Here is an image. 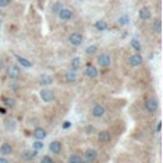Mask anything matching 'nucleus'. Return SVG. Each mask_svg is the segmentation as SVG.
Here are the masks:
<instances>
[{
	"instance_id": "obj_9",
	"label": "nucleus",
	"mask_w": 163,
	"mask_h": 163,
	"mask_svg": "<svg viewBox=\"0 0 163 163\" xmlns=\"http://www.w3.org/2000/svg\"><path fill=\"white\" fill-rule=\"evenodd\" d=\"M105 112H106L105 107L101 106V105H96L93 108H92V115H93L94 117H97V119L102 117V116L105 115Z\"/></svg>"
},
{
	"instance_id": "obj_4",
	"label": "nucleus",
	"mask_w": 163,
	"mask_h": 163,
	"mask_svg": "<svg viewBox=\"0 0 163 163\" xmlns=\"http://www.w3.org/2000/svg\"><path fill=\"white\" fill-rule=\"evenodd\" d=\"M111 61H112V59H111V56L108 55V54H102V55H99L98 59H97V62H98L102 68L108 66V65L111 64Z\"/></svg>"
},
{
	"instance_id": "obj_24",
	"label": "nucleus",
	"mask_w": 163,
	"mask_h": 163,
	"mask_svg": "<svg viewBox=\"0 0 163 163\" xmlns=\"http://www.w3.org/2000/svg\"><path fill=\"white\" fill-rule=\"evenodd\" d=\"M130 45H131V47L134 48L135 51H138V52L142 50V45H140V42H139V41H138L136 38H133L131 42H130Z\"/></svg>"
},
{
	"instance_id": "obj_35",
	"label": "nucleus",
	"mask_w": 163,
	"mask_h": 163,
	"mask_svg": "<svg viewBox=\"0 0 163 163\" xmlns=\"http://www.w3.org/2000/svg\"><path fill=\"white\" fill-rule=\"evenodd\" d=\"M7 113V110L4 107H0V115H5Z\"/></svg>"
},
{
	"instance_id": "obj_39",
	"label": "nucleus",
	"mask_w": 163,
	"mask_h": 163,
	"mask_svg": "<svg viewBox=\"0 0 163 163\" xmlns=\"http://www.w3.org/2000/svg\"><path fill=\"white\" fill-rule=\"evenodd\" d=\"M82 163H91V162H88V161H82Z\"/></svg>"
},
{
	"instance_id": "obj_38",
	"label": "nucleus",
	"mask_w": 163,
	"mask_h": 163,
	"mask_svg": "<svg viewBox=\"0 0 163 163\" xmlns=\"http://www.w3.org/2000/svg\"><path fill=\"white\" fill-rule=\"evenodd\" d=\"M3 66H4V64H3V60H1V59H0V70L3 69Z\"/></svg>"
},
{
	"instance_id": "obj_20",
	"label": "nucleus",
	"mask_w": 163,
	"mask_h": 163,
	"mask_svg": "<svg viewBox=\"0 0 163 163\" xmlns=\"http://www.w3.org/2000/svg\"><path fill=\"white\" fill-rule=\"evenodd\" d=\"M15 59H17V60L21 62V65H22V66H24V68H31V66H32V62L29 61V60H27L26 58H23V56L15 55Z\"/></svg>"
},
{
	"instance_id": "obj_37",
	"label": "nucleus",
	"mask_w": 163,
	"mask_h": 163,
	"mask_svg": "<svg viewBox=\"0 0 163 163\" xmlns=\"http://www.w3.org/2000/svg\"><path fill=\"white\" fill-rule=\"evenodd\" d=\"M0 163H9L7 158H0Z\"/></svg>"
},
{
	"instance_id": "obj_7",
	"label": "nucleus",
	"mask_w": 163,
	"mask_h": 163,
	"mask_svg": "<svg viewBox=\"0 0 163 163\" xmlns=\"http://www.w3.org/2000/svg\"><path fill=\"white\" fill-rule=\"evenodd\" d=\"M8 75H9V78H12V79H17L21 75V69L17 65H12V66H9V69H8Z\"/></svg>"
},
{
	"instance_id": "obj_5",
	"label": "nucleus",
	"mask_w": 163,
	"mask_h": 163,
	"mask_svg": "<svg viewBox=\"0 0 163 163\" xmlns=\"http://www.w3.org/2000/svg\"><path fill=\"white\" fill-rule=\"evenodd\" d=\"M129 64L131 65V66H139V65L143 64V58L142 55H139V54H135V55H131L129 58Z\"/></svg>"
},
{
	"instance_id": "obj_23",
	"label": "nucleus",
	"mask_w": 163,
	"mask_h": 163,
	"mask_svg": "<svg viewBox=\"0 0 163 163\" xmlns=\"http://www.w3.org/2000/svg\"><path fill=\"white\" fill-rule=\"evenodd\" d=\"M129 23H130V17L127 14H124L119 18V24L120 26H127Z\"/></svg>"
},
{
	"instance_id": "obj_31",
	"label": "nucleus",
	"mask_w": 163,
	"mask_h": 163,
	"mask_svg": "<svg viewBox=\"0 0 163 163\" xmlns=\"http://www.w3.org/2000/svg\"><path fill=\"white\" fill-rule=\"evenodd\" d=\"M10 4V0H0V8H5Z\"/></svg>"
},
{
	"instance_id": "obj_12",
	"label": "nucleus",
	"mask_w": 163,
	"mask_h": 163,
	"mask_svg": "<svg viewBox=\"0 0 163 163\" xmlns=\"http://www.w3.org/2000/svg\"><path fill=\"white\" fill-rule=\"evenodd\" d=\"M84 157H85V161L94 162L97 158V150L96 149H87L85 153H84Z\"/></svg>"
},
{
	"instance_id": "obj_16",
	"label": "nucleus",
	"mask_w": 163,
	"mask_h": 163,
	"mask_svg": "<svg viewBox=\"0 0 163 163\" xmlns=\"http://www.w3.org/2000/svg\"><path fill=\"white\" fill-rule=\"evenodd\" d=\"M94 27H96L97 31L103 32V31H107V28H108V23H107L106 21H103V19H99V21H97L96 23H94Z\"/></svg>"
},
{
	"instance_id": "obj_14",
	"label": "nucleus",
	"mask_w": 163,
	"mask_h": 163,
	"mask_svg": "<svg viewBox=\"0 0 163 163\" xmlns=\"http://www.w3.org/2000/svg\"><path fill=\"white\" fill-rule=\"evenodd\" d=\"M0 153H1L3 156H10V154L13 153L12 145L8 144V143H3L1 146H0Z\"/></svg>"
},
{
	"instance_id": "obj_34",
	"label": "nucleus",
	"mask_w": 163,
	"mask_h": 163,
	"mask_svg": "<svg viewBox=\"0 0 163 163\" xmlns=\"http://www.w3.org/2000/svg\"><path fill=\"white\" fill-rule=\"evenodd\" d=\"M70 126H72V122L70 121H65L64 124H62V129H69Z\"/></svg>"
},
{
	"instance_id": "obj_26",
	"label": "nucleus",
	"mask_w": 163,
	"mask_h": 163,
	"mask_svg": "<svg viewBox=\"0 0 163 163\" xmlns=\"http://www.w3.org/2000/svg\"><path fill=\"white\" fill-rule=\"evenodd\" d=\"M97 50H98V47H97L96 45H91L85 48V52L88 54V55H93V54L97 52Z\"/></svg>"
},
{
	"instance_id": "obj_15",
	"label": "nucleus",
	"mask_w": 163,
	"mask_h": 163,
	"mask_svg": "<svg viewBox=\"0 0 163 163\" xmlns=\"http://www.w3.org/2000/svg\"><path fill=\"white\" fill-rule=\"evenodd\" d=\"M52 77L51 75H47V74H43L40 77V84L43 87H47L50 85V84H52Z\"/></svg>"
},
{
	"instance_id": "obj_11",
	"label": "nucleus",
	"mask_w": 163,
	"mask_h": 163,
	"mask_svg": "<svg viewBox=\"0 0 163 163\" xmlns=\"http://www.w3.org/2000/svg\"><path fill=\"white\" fill-rule=\"evenodd\" d=\"M77 79H78V74L74 69H70L69 72H66V74H65V80H66L68 83H74V82H77Z\"/></svg>"
},
{
	"instance_id": "obj_13",
	"label": "nucleus",
	"mask_w": 163,
	"mask_h": 163,
	"mask_svg": "<svg viewBox=\"0 0 163 163\" xmlns=\"http://www.w3.org/2000/svg\"><path fill=\"white\" fill-rule=\"evenodd\" d=\"M46 135H47V133H46V130L42 129V127H37L33 131V136L36 138L37 140H43L46 138Z\"/></svg>"
},
{
	"instance_id": "obj_19",
	"label": "nucleus",
	"mask_w": 163,
	"mask_h": 163,
	"mask_svg": "<svg viewBox=\"0 0 163 163\" xmlns=\"http://www.w3.org/2000/svg\"><path fill=\"white\" fill-rule=\"evenodd\" d=\"M36 156H37V150H24L23 152V158L26 161H31Z\"/></svg>"
},
{
	"instance_id": "obj_28",
	"label": "nucleus",
	"mask_w": 163,
	"mask_h": 163,
	"mask_svg": "<svg viewBox=\"0 0 163 163\" xmlns=\"http://www.w3.org/2000/svg\"><path fill=\"white\" fill-rule=\"evenodd\" d=\"M80 66V58H74L72 60V69L77 70Z\"/></svg>"
},
{
	"instance_id": "obj_33",
	"label": "nucleus",
	"mask_w": 163,
	"mask_h": 163,
	"mask_svg": "<svg viewBox=\"0 0 163 163\" xmlns=\"http://www.w3.org/2000/svg\"><path fill=\"white\" fill-rule=\"evenodd\" d=\"M85 131H87V134H93V133L96 131V129H94L93 126H87L85 127Z\"/></svg>"
},
{
	"instance_id": "obj_8",
	"label": "nucleus",
	"mask_w": 163,
	"mask_h": 163,
	"mask_svg": "<svg viewBox=\"0 0 163 163\" xmlns=\"http://www.w3.org/2000/svg\"><path fill=\"white\" fill-rule=\"evenodd\" d=\"M85 75L89 78H92V79H94V78H97V75H98V70H97V68L93 66L92 64H88L87 65V69H85Z\"/></svg>"
},
{
	"instance_id": "obj_22",
	"label": "nucleus",
	"mask_w": 163,
	"mask_h": 163,
	"mask_svg": "<svg viewBox=\"0 0 163 163\" xmlns=\"http://www.w3.org/2000/svg\"><path fill=\"white\" fill-rule=\"evenodd\" d=\"M64 8V5H62V3L60 1H58V3H55V4L51 7V10H52V13L54 14H59L60 13V10Z\"/></svg>"
},
{
	"instance_id": "obj_6",
	"label": "nucleus",
	"mask_w": 163,
	"mask_h": 163,
	"mask_svg": "<svg viewBox=\"0 0 163 163\" xmlns=\"http://www.w3.org/2000/svg\"><path fill=\"white\" fill-rule=\"evenodd\" d=\"M58 15L61 21H69V19H72V17H73V12L70 9H68V8H62Z\"/></svg>"
},
{
	"instance_id": "obj_30",
	"label": "nucleus",
	"mask_w": 163,
	"mask_h": 163,
	"mask_svg": "<svg viewBox=\"0 0 163 163\" xmlns=\"http://www.w3.org/2000/svg\"><path fill=\"white\" fill-rule=\"evenodd\" d=\"M14 127H15L14 121H7V129L8 130H14Z\"/></svg>"
},
{
	"instance_id": "obj_10",
	"label": "nucleus",
	"mask_w": 163,
	"mask_h": 163,
	"mask_svg": "<svg viewBox=\"0 0 163 163\" xmlns=\"http://www.w3.org/2000/svg\"><path fill=\"white\" fill-rule=\"evenodd\" d=\"M139 17H140V19H143V21H149V19L152 18V12H150V9H149L148 7L142 8V9L139 10Z\"/></svg>"
},
{
	"instance_id": "obj_17",
	"label": "nucleus",
	"mask_w": 163,
	"mask_h": 163,
	"mask_svg": "<svg viewBox=\"0 0 163 163\" xmlns=\"http://www.w3.org/2000/svg\"><path fill=\"white\" fill-rule=\"evenodd\" d=\"M50 150L55 154H59L61 152V143L60 142H51L50 143Z\"/></svg>"
},
{
	"instance_id": "obj_36",
	"label": "nucleus",
	"mask_w": 163,
	"mask_h": 163,
	"mask_svg": "<svg viewBox=\"0 0 163 163\" xmlns=\"http://www.w3.org/2000/svg\"><path fill=\"white\" fill-rule=\"evenodd\" d=\"M161 129H162V122L159 121L158 122V126H157V131H161Z\"/></svg>"
},
{
	"instance_id": "obj_32",
	"label": "nucleus",
	"mask_w": 163,
	"mask_h": 163,
	"mask_svg": "<svg viewBox=\"0 0 163 163\" xmlns=\"http://www.w3.org/2000/svg\"><path fill=\"white\" fill-rule=\"evenodd\" d=\"M41 163H52V159H51L48 156H45L42 158V161H41Z\"/></svg>"
},
{
	"instance_id": "obj_25",
	"label": "nucleus",
	"mask_w": 163,
	"mask_h": 163,
	"mask_svg": "<svg viewBox=\"0 0 163 163\" xmlns=\"http://www.w3.org/2000/svg\"><path fill=\"white\" fill-rule=\"evenodd\" d=\"M3 102H4V105L7 106V107H10V108H13L15 106V101L13 98H7V97H3Z\"/></svg>"
},
{
	"instance_id": "obj_1",
	"label": "nucleus",
	"mask_w": 163,
	"mask_h": 163,
	"mask_svg": "<svg viewBox=\"0 0 163 163\" xmlns=\"http://www.w3.org/2000/svg\"><path fill=\"white\" fill-rule=\"evenodd\" d=\"M40 97H41V99L46 103H50L55 99V94H54V92L50 91V89H42V91L40 92Z\"/></svg>"
},
{
	"instance_id": "obj_3",
	"label": "nucleus",
	"mask_w": 163,
	"mask_h": 163,
	"mask_svg": "<svg viewBox=\"0 0 163 163\" xmlns=\"http://www.w3.org/2000/svg\"><path fill=\"white\" fill-rule=\"evenodd\" d=\"M145 107L150 113L156 112V111L158 110V101H157L156 98H148L145 102Z\"/></svg>"
},
{
	"instance_id": "obj_2",
	"label": "nucleus",
	"mask_w": 163,
	"mask_h": 163,
	"mask_svg": "<svg viewBox=\"0 0 163 163\" xmlns=\"http://www.w3.org/2000/svg\"><path fill=\"white\" fill-rule=\"evenodd\" d=\"M69 42L72 43L73 46H80L83 43V36L78 32H74L69 36Z\"/></svg>"
},
{
	"instance_id": "obj_21",
	"label": "nucleus",
	"mask_w": 163,
	"mask_h": 163,
	"mask_svg": "<svg viewBox=\"0 0 163 163\" xmlns=\"http://www.w3.org/2000/svg\"><path fill=\"white\" fill-rule=\"evenodd\" d=\"M152 28H153L154 32H157V33H161V31H162L161 19H154L153 21V24H152Z\"/></svg>"
},
{
	"instance_id": "obj_27",
	"label": "nucleus",
	"mask_w": 163,
	"mask_h": 163,
	"mask_svg": "<svg viewBox=\"0 0 163 163\" xmlns=\"http://www.w3.org/2000/svg\"><path fill=\"white\" fill-rule=\"evenodd\" d=\"M82 161L83 159L79 156H77V154H73V156L69 157V163H82Z\"/></svg>"
},
{
	"instance_id": "obj_18",
	"label": "nucleus",
	"mask_w": 163,
	"mask_h": 163,
	"mask_svg": "<svg viewBox=\"0 0 163 163\" xmlns=\"http://www.w3.org/2000/svg\"><path fill=\"white\" fill-rule=\"evenodd\" d=\"M98 140L101 143H108L111 140V135L108 131H101L98 133Z\"/></svg>"
},
{
	"instance_id": "obj_29",
	"label": "nucleus",
	"mask_w": 163,
	"mask_h": 163,
	"mask_svg": "<svg viewBox=\"0 0 163 163\" xmlns=\"http://www.w3.org/2000/svg\"><path fill=\"white\" fill-rule=\"evenodd\" d=\"M33 148H34V150H40V149L43 148V143L41 140H37V142L33 143Z\"/></svg>"
}]
</instances>
